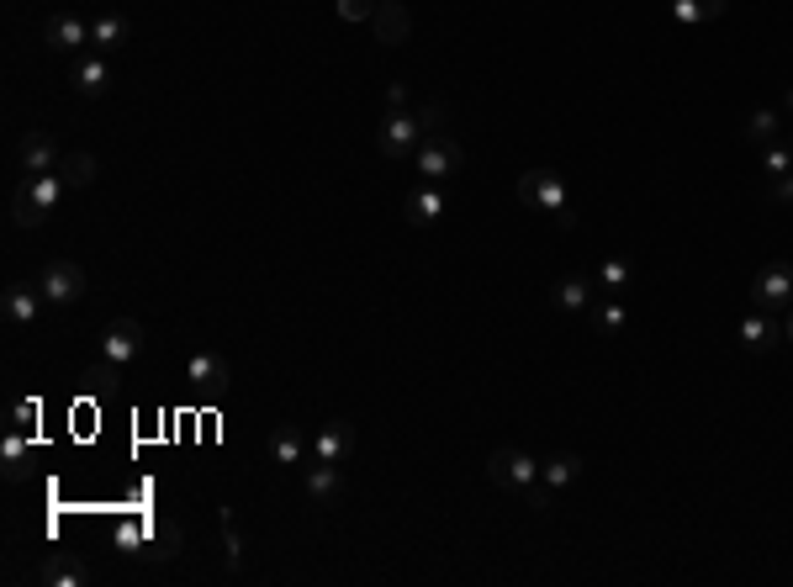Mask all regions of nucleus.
<instances>
[{
  "label": "nucleus",
  "instance_id": "6e6552de",
  "mask_svg": "<svg viewBox=\"0 0 793 587\" xmlns=\"http://www.w3.org/2000/svg\"><path fill=\"white\" fill-rule=\"evenodd\" d=\"M751 297H756V307H762V313H772V307H788V302H793V265H788V260L762 265V275H756V286H751Z\"/></svg>",
  "mask_w": 793,
  "mask_h": 587
},
{
  "label": "nucleus",
  "instance_id": "39448f33",
  "mask_svg": "<svg viewBox=\"0 0 793 587\" xmlns=\"http://www.w3.org/2000/svg\"><path fill=\"white\" fill-rule=\"evenodd\" d=\"M186 381L201 392V397H228L233 392V365L217 355V350H196L191 360H186Z\"/></svg>",
  "mask_w": 793,
  "mask_h": 587
},
{
  "label": "nucleus",
  "instance_id": "a211bd4d",
  "mask_svg": "<svg viewBox=\"0 0 793 587\" xmlns=\"http://www.w3.org/2000/svg\"><path fill=\"white\" fill-rule=\"evenodd\" d=\"M180 545H186V529H180L175 519H154L149 524V550H143V556L149 561H175Z\"/></svg>",
  "mask_w": 793,
  "mask_h": 587
},
{
  "label": "nucleus",
  "instance_id": "423d86ee",
  "mask_svg": "<svg viewBox=\"0 0 793 587\" xmlns=\"http://www.w3.org/2000/svg\"><path fill=\"white\" fill-rule=\"evenodd\" d=\"M487 476L497 487H508V492H529L534 482H540V461L534 455H524V450H492V461H487Z\"/></svg>",
  "mask_w": 793,
  "mask_h": 587
},
{
  "label": "nucleus",
  "instance_id": "9b49d317",
  "mask_svg": "<svg viewBox=\"0 0 793 587\" xmlns=\"http://www.w3.org/2000/svg\"><path fill=\"white\" fill-rule=\"evenodd\" d=\"M371 32H376V43H386V48L408 43V32H413V11L402 6V0H381L376 16H371Z\"/></svg>",
  "mask_w": 793,
  "mask_h": 587
},
{
  "label": "nucleus",
  "instance_id": "2eb2a0df",
  "mask_svg": "<svg viewBox=\"0 0 793 587\" xmlns=\"http://www.w3.org/2000/svg\"><path fill=\"white\" fill-rule=\"evenodd\" d=\"M48 48L53 53H85L90 43V22H80V16H48Z\"/></svg>",
  "mask_w": 793,
  "mask_h": 587
},
{
  "label": "nucleus",
  "instance_id": "ea45409f",
  "mask_svg": "<svg viewBox=\"0 0 793 587\" xmlns=\"http://www.w3.org/2000/svg\"><path fill=\"white\" fill-rule=\"evenodd\" d=\"M783 339H793V313H788V323H783Z\"/></svg>",
  "mask_w": 793,
  "mask_h": 587
},
{
  "label": "nucleus",
  "instance_id": "393cba45",
  "mask_svg": "<svg viewBox=\"0 0 793 587\" xmlns=\"http://www.w3.org/2000/svg\"><path fill=\"white\" fill-rule=\"evenodd\" d=\"M577 476H582V455H571V450L550 455V461L540 466V482L545 487H566V482H577Z\"/></svg>",
  "mask_w": 793,
  "mask_h": 587
},
{
  "label": "nucleus",
  "instance_id": "c9c22d12",
  "mask_svg": "<svg viewBox=\"0 0 793 587\" xmlns=\"http://www.w3.org/2000/svg\"><path fill=\"white\" fill-rule=\"evenodd\" d=\"M598 323L608 328V334H619V328H624V307H619V302H603V307H598Z\"/></svg>",
  "mask_w": 793,
  "mask_h": 587
},
{
  "label": "nucleus",
  "instance_id": "58836bf2",
  "mask_svg": "<svg viewBox=\"0 0 793 587\" xmlns=\"http://www.w3.org/2000/svg\"><path fill=\"white\" fill-rule=\"evenodd\" d=\"M772 201H793V175H778V180H772Z\"/></svg>",
  "mask_w": 793,
  "mask_h": 587
},
{
  "label": "nucleus",
  "instance_id": "9d476101",
  "mask_svg": "<svg viewBox=\"0 0 793 587\" xmlns=\"http://www.w3.org/2000/svg\"><path fill=\"white\" fill-rule=\"evenodd\" d=\"M43 286H27V281H11L6 297H0V307H6V323L11 328H32V318L43 313Z\"/></svg>",
  "mask_w": 793,
  "mask_h": 587
},
{
  "label": "nucleus",
  "instance_id": "f704fd0d",
  "mask_svg": "<svg viewBox=\"0 0 793 587\" xmlns=\"http://www.w3.org/2000/svg\"><path fill=\"white\" fill-rule=\"evenodd\" d=\"M376 6H381V0H339V16H344V22H371Z\"/></svg>",
  "mask_w": 793,
  "mask_h": 587
},
{
  "label": "nucleus",
  "instance_id": "f8f14e48",
  "mask_svg": "<svg viewBox=\"0 0 793 587\" xmlns=\"http://www.w3.org/2000/svg\"><path fill=\"white\" fill-rule=\"evenodd\" d=\"M48 201H43V191H38V180L32 175H22V186L11 191V223L16 228H43L48 223Z\"/></svg>",
  "mask_w": 793,
  "mask_h": 587
},
{
  "label": "nucleus",
  "instance_id": "b1692460",
  "mask_svg": "<svg viewBox=\"0 0 793 587\" xmlns=\"http://www.w3.org/2000/svg\"><path fill=\"white\" fill-rule=\"evenodd\" d=\"M302 455H307V439H302L297 429H286V424L270 429V461H275V466H297Z\"/></svg>",
  "mask_w": 793,
  "mask_h": 587
},
{
  "label": "nucleus",
  "instance_id": "5701e85b",
  "mask_svg": "<svg viewBox=\"0 0 793 587\" xmlns=\"http://www.w3.org/2000/svg\"><path fill=\"white\" fill-rule=\"evenodd\" d=\"M339 487H344V476H339V466H334V461L307 466V498H312V503H334V498H339Z\"/></svg>",
  "mask_w": 793,
  "mask_h": 587
},
{
  "label": "nucleus",
  "instance_id": "c85d7f7f",
  "mask_svg": "<svg viewBox=\"0 0 793 587\" xmlns=\"http://www.w3.org/2000/svg\"><path fill=\"white\" fill-rule=\"evenodd\" d=\"M122 371H127V365H117V360H101L96 371L85 376V381H90V397H106V392H112L117 381H122Z\"/></svg>",
  "mask_w": 793,
  "mask_h": 587
},
{
  "label": "nucleus",
  "instance_id": "4be33fe9",
  "mask_svg": "<svg viewBox=\"0 0 793 587\" xmlns=\"http://www.w3.org/2000/svg\"><path fill=\"white\" fill-rule=\"evenodd\" d=\"M27 445H32V434H22V429L6 434V445H0V461H6V482H27V466H32Z\"/></svg>",
  "mask_w": 793,
  "mask_h": 587
},
{
  "label": "nucleus",
  "instance_id": "a19ab883",
  "mask_svg": "<svg viewBox=\"0 0 793 587\" xmlns=\"http://www.w3.org/2000/svg\"><path fill=\"white\" fill-rule=\"evenodd\" d=\"M788 154H793V133H788Z\"/></svg>",
  "mask_w": 793,
  "mask_h": 587
},
{
  "label": "nucleus",
  "instance_id": "0eeeda50",
  "mask_svg": "<svg viewBox=\"0 0 793 587\" xmlns=\"http://www.w3.org/2000/svg\"><path fill=\"white\" fill-rule=\"evenodd\" d=\"M69 85H75V96H85V101H101L106 90H112V59H106V53H75V69H69Z\"/></svg>",
  "mask_w": 793,
  "mask_h": 587
},
{
  "label": "nucleus",
  "instance_id": "473e14b6",
  "mask_svg": "<svg viewBox=\"0 0 793 587\" xmlns=\"http://www.w3.org/2000/svg\"><path fill=\"white\" fill-rule=\"evenodd\" d=\"M223 513V535H228V572H238L244 566V540H238V529H233V508H217Z\"/></svg>",
  "mask_w": 793,
  "mask_h": 587
},
{
  "label": "nucleus",
  "instance_id": "1a4fd4ad",
  "mask_svg": "<svg viewBox=\"0 0 793 587\" xmlns=\"http://www.w3.org/2000/svg\"><path fill=\"white\" fill-rule=\"evenodd\" d=\"M143 323L138 318H117L112 328H106V339H101V360H117V365H133L138 355H143Z\"/></svg>",
  "mask_w": 793,
  "mask_h": 587
},
{
  "label": "nucleus",
  "instance_id": "72a5a7b5",
  "mask_svg": "<svg viewBox=\"0 0 793 587\" xmlns=\"http://www.w3.org/2000/svg\"><path fill=\"white\" fill-rule=\"evenodd\" d=\"M418 122H423V138H429V133H445L450 127V112L439 101H429V106H418Z\"/></svg>",
  "mask_w": 793,
  "mask_h": 587
},
{
  "label": "nucleus",
  "instance_id": "6ab92c4d",
  "mask_svg": "<svg viewBox=\"0 0 793 587\" xmlns=\"http://www.w3.org/2000/svg\"><path fill=\"white\" fill-rule=\"evenodd\" d=\"M667 11L682 27H704V22H719V16L730 11V0H667Z\"/></svg>",
  "mask_w": 793,
  "mask_h": 587
},
{
  "label": "nucleus",
  "instance_id": "c756f323",
  "mask_svg": "<svg viewBox=\"0 0 793 587\" xmlns=\"http://www.w3.org/2000/svg\"><path fill=\"white\" fill-rule=\"evenodd\" d=\"M630 275H635V270H630V260H603V275H598V281H603L608 297H619V291L630 286Z\"/></svg>",
  "mask_w": 793,
  "mask_h": 587
},
{
  "label": "nucleus",
  "instance_id": "7ed1b4c3",
  "mask_svg": "<svg viewBox=\"0 0 793 587\" xmlns=\"http://www.w3.org/2000/svg\"><path fill=\"white\" fill-rule=\"evenodd\" d=\"M423 143V122L418 112H386L376 127V154L381 159H413Z\"/></svg>",
  "mask_w": 793,
  "mask_h": 587
},
{
  "label": "nucleus",
  "instance_id": "412c9836",
  "mask_svg": "<svg viewBox=\"0 0 793 587\" xmlns=\"http://www.w3.org/2000/svg\"><path fill=\"white\" fill-rule=\"evenodd\" d=\"M127 38H133V27H127V16H117V11H106V16H96V22H90V43H96L101 53L122 48Z\"/></svg>",
  "mask_w": 793,
  "mask_h": 587
},
{
  "label": "nucleus",
  "instance_id": "e433bc0d",
  "mask_svg": "<svg viewBox=\"0 0 793 587\" xmlns=\"http://www.w3.org/2000/svg\"><path fill=\"white\" fill-rule=\"evenodd\" d=\"M117 545H122V550H138V545H143V524L127 519V524L117 529Z\"/></svg>",
  "mask_w": 793,
  "mask_h": 587
},
{
  "label": "nucleus",
  "instance_id": "dca6fc26",
  "mask_svg": "<svg viewBox=\"0 0 793 587\" xmlns=\"http://www.w3.org/2000/svg\"><path fill=\"white\" fill-rule=\"evenodd\" d=\"M439 212H445V191L439 186H423V191H413L408 201H402V217H408L413 228H434Z\"/></svg>",
  "mask_w": 793,
  "mask_h": 587
},
{
  "label": "nucleus",
  "instance_id": "f257e3e1",
  "mask_svg": "<svg viewBox=\"0 0 793 587\" xmlns=\"http://www.w3.org/2000/svg\"><path fill=\"white\" fill-rule=\"evenodd\" d=\"M519 201L529 212H556V223L566 233L577 228V212H571V201H566V180L556 170H524L519 175Z\"/></svg>",
  "mask_w": 793,
  "mask_h": 587
},
{
  "label": "nucleus",
  "instance_id": "20e7f679",
  "mask_svg": "<svg viewBox=\"0 0 793 587\" xmlns=\"http://www.w3.org/2000/svg\"><path fill=\"white\" fill-rule=\"evenodd\" d=\"M38 286H43V297H48V307H75L80 297H85V270L75 265V260H48L43 265V275H38Z\"/></svg>",
  "mask_w": 793,
  "mask_h": 587
},
{
  "label": "nucleus",
  "instance_id": "4468645a",
  "mask_svg": "<svg viewBox=\"0 0 793 587\" xmlns=\"http://www.w3.org/2000/svg\"><path fill=\"white\" fill-rule=\"evenodd\" d=\"M312 455H318V461H334V466H344L349 455H355V429H349L344 418H334V424H323V429H318V439H312Z\"/></svg>",
  "mask_w": 793,
  "mask_h": 587
},
{
  "label": "nucleus",
  "instance_id": "bb28decb",
  "mask_svg": "<svg viewBox=\"0 0 793 587\" xmlns=\"http://www.w3.org/2000/svg\"><path fill=\"white\" fill-rule=\"evenodd\" d=\"M43 582H48V587H85V582H90V572H85L80 561H64V556H59V561H48V566H43Z\"/></svg>",
  "mask_w": 793,
  "mask_h": 587
},
{
  "label": "nucleus",
  "instance_id": "cd10ccee",
  "mask_svg": "<svg viewBox=\"0 0 793 587\" xmlns=\"http://www.w3.org/2000/svg\"><path fill=\"white\" fill-rule=\"evenodd\" d=\"M778 127H783V112H756L746 122V143H751V149H767V143L778 138Z\"/></svg>",
  "mask_w": 793,
  "mask_h": 587
},
{
  "label": "nucleus",
  "instance_id": "7c9ffc66",
  "mask_svg": "<svg viewBox=\"0 0 793 587\" xmlns=\"http://www.w3.org/2000/svg\"><path fill=\"white\" fill-rule=\"evenodd\" d=\"M762 170H767L772 180L793 170V154H788V143H767V149H762Z\"/></svg>",
  "mask_w": 793,
  "mask_h": 587
},
{
  "label": "nucleus",
  "instance_id": "aec40b11",
  "mask_svg": "<svg viewBox=\"0 0 793 587\" xmlns=\"http://www.w3.org/2000/svg\"><path fill=\"white\" fill-rule=\"evenodd\" d=\"M96 170H101V164H96V154H85V149L64 154L59 164H53V175L64 180V191H85L90 180H96Z\"/></svg>",
  "mask_w": 793,
  "mask_h": 587
},
{
  "label": "nucleus",
  "instance_id": "f03ea898",
  "mask_svg": "<svg viewBox=\"0 0 793 587\" xmlns=\"http://www.w3.org/2000/svg\"><path fill=\"white\" fill-rule=\"evenodd\" d=\"M460 164H466V149H460L450 133H429V138L418 143V154H413V170L429 180V186H439V180L460 175Z\"/></svg>",
  "mask_w": 793,
  "mask_h": 587
},
{
  "label": "nucleus",
  "instance_id": "2f4dec72",
  "mask_svg": "<svg viewBox=\"0 0 793 587\" xmlns=\"http://www.w3.org/2000/svg\"><path fill=\"white\" fill-rule=\"evenodd\" d=\"M38 418H43L38 397H27V402H16V413H11V429H22V434H38Z\"/></svg>",
  "mask_w": 793,
  "mask_h": 587
},
{
  "label": "nucleus",
  "instance_id": "4c0bfd02",
  "mask_svg": "<svg viewBox=\"0 0 793 587\" xmlns=\"http://www.w3.org/2000/svg\"><path fill=\"white\" fill-rule=\"evenodd\" d=\"M386 112H408V85H402V80L386 85Z\"/></svg>",
  "mask_w": 793,
  "mask_h": 587
},
{
  "label": "nucleus",
  "instance_id": "ddd939ff",
  "mask_svg": "<svg viewBox=\"0 0 793 587\" xmlns=\"http://www.w3.org/2000/svg\"><path fill=\"white\" fill-rule=\"evenodd\" d=\"M16 159H22V170H27V175H48L64 154H59V143H53V138L43 133V127H32V133H27L22 143H16Z\"/></svg>",
  "mask_w": 793,
  "mask_h": 587
},
{
  "label": "nucleus",
  "instance_id": "f3484780",
  "mask_svg": "<svg viewBox=\"0 0 793 587\" xmlns=\"http://www.w3.org/2000/svg\"><path fill=\"white\" fill-rule=\"evenodd\" d=\"M778 339H783V328L772 323V318L762 313V307H756V313H746V318H741V344H746L751 355H767V350H772V344H778Z\"/></svg>",
  "mask_w": 793,
  "mask_h": 587
},
{
  "label": "nucleus",
  "instance_id": "a878e982",
  "mask_svg": "<svg viewBox=\"0 0 793 587\" xmlns=\"http://www.w3.org/2000/svg\"><path fill=\"white\" fill-rule=\"evenodd\" d=\"M587 302H593V286H587L582 275H566V281L556 286V307H561V313H582Z\"/></svg>",
  "mask_w": 793,
  "mask_h": 587
}]
</instances>
